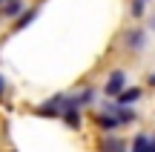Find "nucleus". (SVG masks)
I'll return each instance as SVG.
<instances>
[{
  "label": "nucleus",
  "mask_w": 155,
  "mask_h": 152,
  "mask_svg": "<svg viewBox=\"0 0 155 152\" xmlns=\"http://www.w3.org/2000/svg\"><path fill=\"white\" fill-rule=\"evenodd\" d=\"M35 17H38V9H26V15H20V17H17V23H15V29H26L29 23L35 20Z\"/></svg>",
  "instance_id": "9d476101"
},
{
  "label": "nucleus",
  "mask_w": 155,
  "mask_h": 152,
  "mask_svg": "<svg viewBox=\"0 0 155 152\" xmlns=\"http://www.w3.org/2000/svg\"><path fill=\"white\" fill-rule=\"evenodd\" d=\"M98 124H101V129H106V132H112V129H118V126H121L115 118H112V115H101Z\"/></svg>",
  "instance_id": "9b49d317"
},
{
  "label": "nucleus",
  "mask_w": 155,
  "mask_h": 152,
  "mask_svg": "<svg viewBox=\"0 0 155 152\" xmlns=\"http://www.w3.org/2000/svg\"><path fill=\"white\" fill-rule=\"evenodd\" d=\"M127 46H129V49H144V46H147V34L141 32V29L127 32Z\"/></svg>",
  "instance_id": "423d86ee"
},
{
  "label": "nucleus",
  "mask_w": 155,
  "mask_h": 152,
  "mask_svg": "<svg viewBox=\"0 0 155 152\" xmlns=\"http://www.w3.org/2000/svg\"><path fill=\"white\" fill-rule=\"evenodd\" d=\"M101 152H127V144H124L121 138H106V141L101 144Z\"/></svg>",
  "instance_id": "6e6552de"
},
{
  "label": "nucleus",
  "mask_w": 155,
  "mask_h": 152,
  "mask_svg": "<svg viewBox=\"0 0 155 152\" xmlns=\"http://www.w3.org/2000/svg\"><path fill=\"white\" fill-rule=\"evenodd\" d=\"M75 103H78V109H81V106H89V103H95V89L89 86V89H83L81 95H75Z\"/></svg>",
  "instance_id": "1a4fd4ad"
},
{
  "label": "nucleus",
  "mask_w": 155,
  "mask_h": 152,
  "mask_svg": "<svg viewBox=\"0 0 155 152\" xmlns=\"http://www.w3.org/2000/svg\"><path fill=\"white\" fill-rule=\"evenodd\" d=\"M144 3L147 0H132V11H129V15L132 17H144Z\"/></svg>",
  "instance_id": "f8f14e48"
},
{
  "label": "nucleus",
  "mask_w": 155,
  "mask_h": 152,
  "mask_svg": "<svg viewBox=\"0 0 155 152\" xmlns=\"http://www.w3.org/2000/svg\"><path fill=\"white\" fill-rule=\"evenodd\" d=\"M0 3H3V0H0Z\"/></svg>",
  "instance_id": "2eb2a0df"
},
{
  "label": "nucleus",
  "mask_w": 155,
  "mask_h": 152,
  "mask_svg": "<svg viewBox=\"0 0 155 152\" xmlns=\"http://www.w3.org/2000/svg\"><path fill=\"white\" fill-rule=\"evenodd\" d=\"M132 152H155V135H138L132 141Z\"/></svg>",
  "instance_id": "39448f33"
},
{
  "label": "nucleus",
  "mask_w": 155,
  "mask_h": 152,
  "mask_svg": "<svg viewBox=\"0 0 155 152\" xmlns=\"http://www.w3.org/2000/svg\"><path fill=\"white\" fill-rule=\"evenodd\" d=\"M152 26H155V23H152Z\"/></svg>",
  "instance_id": "dca6fc26"
},
{
  "label": "nucleus",
  "mask_w": 155,
  "mask_h": 152,
  "mask_svg": "<svg viewBox=\"0 0 155 152\" xmlns=\"http://www.w3.org/2000/svg\"><path fill=\"white\" fill-rule=\"evenodd\" d=\"M61 106H63V95H55V98H49L43 106H38V115H46V118H58V115H61Z\"/></svg>",
  "instance_id": "f03ea898"
},
{
  "label": "nucleus",
  "mask_w": 155,
  "mask_h": 152,
  "mask_svg": "<svg viewBox=\"0 0 155 152\" xmlns=\"http://www.w3.org/2000/svg\"><path fill=\"white\" fill-rule=\"evenodd\" d=\"M23 11V0H3L0 3V15L3 17H20Z\"/></svg>",
  "instance_id": "20e7f679"
},
{
  "label": "nucleus",
  "mask_w": 155,
  "mask_h": 152,
  "mask_svg": "<svg viewBox=\"0 0 155 152\" xmlns=\"http://www.w3.org/2000/svg\"><path fill=\"white\" fill-rule=\"evenodd\" d=\"M138 98H141V89H124L121 95H118L115 103H118V106H127V109H129L135 101H138Z\"/></svg>",
  "instance_id": "0eeeda50"
},
{
  "label": "nucleus",
  "mask_w": 155,
  "mask_h": 152,
  "mask_svg": "<svg viewBox=\"0 0 155 152\" xmlns=\"http://www.w3.org/2000/svg\"><path fill=\"white\" fill-rule=\"evenodd\" d=\"M3 92H6V78L0 75V95H3Z\"/></svg>",
  "instance_id": "ddd939ff"
},
{
  "label": "nucleus",
  "mask_w": 155,
  "mask_h": 152,
  "mask_svg": "<svg viewBox=\"0 0 155 152\" xmlns=\"http://www.w3.org/2000/svg\"><path fill=\"white\" fill-rule=\"evenodd\" d=\"M106 115H112V118L118 121V124H132L135 121V112L127 106H118V103H112V106H106Z\"/></svg>",
  "instance_id": "7ed1b4c3"
},
{
  "label": "nucleus",
  "mask_w": 155,
  "mask_h": 152,
  "mask_svg": "<svg viewBox=\"0 0 155 152\" xmlns=\"http://www.w3.org/2000/svg\"><path fill=\"white\" fill-rule=\"evenodd\" d=\"M124 89H127V75L118 69V72H112L109 80H106V95H109V98H118Z\"/></svg>",
  "instance_id": "f257e3e1"
},
{
  "label": "nucleus",
  "mask_w": 155,
  "mask_h": 152,
  "mask_svg": "<svg viewBox=\"0 0 155 152\" xmlns=\"http://www.w3.org/2000/svg\"><path fill=\"white\" fill-rule=\"evenodd\" d=\"M150 83H152V86H155V75H150Z\"/></svg>",
  "instance_id": "4468645a"
}]
</instances>
